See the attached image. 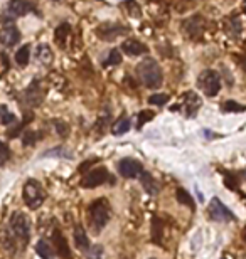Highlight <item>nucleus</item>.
<instances>
[{"label": "nucleus", "instance_id": "nucleus-13", "mask_svg": "<svg viewBox=\"0 0 246 259\" xmlns=\"http://www.w3.org/2000/svg\"><path fill=\"white\" fill-rule=\"evenodd\" d=\"M122 49L125 54L132 56V58H137V56H143L149 49H147V45L143 43H140L137 39H127L125 43L122 44Z\"/></svg>", "mask_w": 246, "mask_h": 259}, {"label": "nucleus", "instance_id": "nucleus-26", "mask_svg": "<svg viewBox=\"0 0 246 259\" xmlns=\"http://www.w3.org/2000/svg\"><path fill=\"white\" fill-rule=\"evenodd\" d=\"M16 121V115L5 105L0 106V125H12Z\"/></svg>", "mask_w": 246, "mask_h": 259}, {"label": "nucleus", "instance_id": "nucleus-39", "mask_svg": "<svg viewBox=\"0 0 246 259\" xmlns=\"http://www.w3.org/2000/svg\"><path fill=\"white\" fill-rule=\"evenodd\" d=\"M243 237H245V241H246V231L243 232Z\"/></svg>", "mask_w": 246, "mask_h": 259}, {"label": "nucleus", "instance_id": "nucleus-32", "mask_svg": "<svg viewBox=\"0 0 246 259\" xmlns=\"http://www.w3.org/2000/svg\"><path fill=\"white\" fill-rule=\"evenodd\" d=\"M125 9H127L128 15H132V17H140L142 15V10H140V5L135 0H127V2L123 3Z\"/></svg>", "mask_w": 246, "mask_h": 259}, {"label": "nucleus", "instance_id": "nucleus-2", "mask_svg": "<svg viewBox=\"0 0 246 259\" xmlns=\"http://www.w3.org/2000/svg\"><path fill=\"white\" fill-rule=\"evenodd\" d=\"M110 211H112V207H110V202L107 199H98L89 205L88 219L94 234H98L107 227L110 220Z\"/></svg>", "mask_w": 246, "mask_h": 259}, {"label": "nucleus", "instance_id": "nucleus-40", "mask_svg": "<svg viewBox=\"0 0 246 259\" xmlns=\"http://www.w3.org/2000/svg\"><path fill=\"white\" fill-rule=\"evenodd\" d=\"M150 2H160V0H150Z\"/></svg>", "mask_w": 246, "mask_h": 259}, {"label": "nucleus", "instance_id": "nucleus-10", "mask_svg": "<svg viewBox=\"0 0 246 259\" xmlns=\"http://www.w3.org/2000/svg\"><path fill=\"white\" fill-rule=\"evenodd\" d=\"M52 242H54V251L59 258L61 259H73L69 244H67V239L64 237V234L59 229L52 231Z\"/></svg>", "mask_w": 246, "mask_h": 259}, {"label": "nucleus", "instance_id": "nucleus-33", "mask_svg": "<svg viewBox=\"0 0 246 259\" xmlns=\"http://www.w3.org/2000/svg\"><path fill=\"white\" fill-rule=\"evenodd\" d=\"M224 184H226V187H228L229 190H236L238 184H240V180H238V175L236 173H224Z\"/></svg>", "mask_w": 246, "mask_h": 259}, {"label": "nucleus", "instance_id": "nucleus-17", "mask_svg": "<svg viewBox=\"0 0 246 259\" xmlns=\"http://www.w3.org/2000/svg\"><path fill=\"white\" fill-rule=\"evenodd\" d=\"M24 96H25V103H27V105H31V106L39 105L41 100H43V91L39 89V83L34 81L32 85L25 89Z\"/></svg>", "mask_w": 246, "mask_h": 259}, {"label": "nucleus", "instance_id": "nucleus-16", "mask_svg": "<svg viewBox=\"0 0 246 259\" xmlns=\"http://www.w3.org/2000/svg\"><path fill=\"white\" fill-rule=\"evenodd\" d=\"M150 237H152L154 244H162V237H164V220L160 217H152V227H150Z\"/></svg>", "mask_w": 246, "mask_h": 259}, {"label": "nucleus", "instance_id": "nucleus-37", "mask_svg": "<svg viewBox=\"0 0 246 259\" xmlns=\"http://www.w3.org/2000/svg\"><path fill=\"white\" fill-rule=\"evenodd\" d=\"M98 162H100L98 158H89V160H86V162H83L81 165H79V172H81V173L89 172V170L93 169V165H96Z\"/></svg>", "mask_w": 246, "mask_h": 259}, {"label": "nucleus", "instance_id": "nucleus-20", "mask_svg": "<svg viewBox=\"0 0 246 259\" xmlns=\"http://www.w3.org/2000/svg\"><path fill=\"white\" fill-rule=\"evenodd\" d=\"M69 32H71V25L67 24V22H63V24L58 25L56 30H54V41L59 45H64L66 39L69 37Z\"/></svg>", "mask_w": 246, "mask_h": 259}, {"label": "nucleus", "instance_id": "nucleus-30", "mask_svg": "<svg viewBox=\"0 0 246 259\" xmlns=\"http://www.w3.org/2000/svg\"><path fill=\"white\" fill-rule=\"evenodd\" d=\"M223 111H226V113H241V111H246V106L231 100V101H226L224 105H223Z\"/></svg>", "mask_w": 246, "mask_h": 259}, {"label": "nucleus", "instance_id": "nucleus-12", "mask_svg": "<svg viewBox=\"0 0 246 259\" xmlns=\"http://www.w3.org/2000/svg\"><path fill=\"white\" fill-rule=\"evenodd\" d=\"M199 106H201V100H199L198 94H196V93H185L184 94L182 108H184V115L185 116L194 118V115L198 113V109H199ZM182 108H179V109H182Z\"/></svg>", "mask_w": 246, "mask_h": 259}, {"label": "nucleus", "instance_id": "nucleus-5", "mask_svg": "<svg viewBox=\"0 0 246 259\" xmlns=\"http://www.w3.org/2000/svg\"><path fill=\"white\" fill-rule=\"evenodd\" d=\"M198 85L201 89L204 91L206 96L213 98L219 93V89H221V76L213 69H206L199 74Z\"/></svg>", "mask_w": 246, "mask_h": 259}, {"label": "nucleus", "instance_id": "nucleus-8", "mask_svg": "<svg viewBox=\"0 0 246 259\" xmlns=\"http://www.w3.org/2000/svg\"><path fill=\"white\" fill-rule=\"evenodd\" d=\"M207 211H209L211 219L218 220V222H228V220L234 219L233 212H231L229 209L218 199V197H214V199L209 202V207H207Z\"/></svg>", "mask_w": 246, "mask_h": 259}, {"label": "nucleus", "instance_id": "nucleus-22", "mask_svg": "<svg viewBox=\"0 0 246 259\" xmlns=\"http://www.w3.org/2000/svg\"><path fill=\"white\" fill-rule=\"evenodd\" d=\"M36 251H37V254H39V256L43 258V259H51L52 256H54V253H56V251L52 249L51 246H49V242L44 241V239H41V241L36 244Z\"/></svg>", "mask_w": 246, "mask_h": 259}, {"label": "nucleus", "instance_id": "nucleus-29", "mask_svg": "<svg viewBox=\"0 0 246 259\" xmlns=\"http://www.w3.org/2000/svg\"><path fill=\"white\" fill-rule=\"evenodd\" d=\"M120 63H122V54H120L118 49H112L103 61L105 66H116V64H120Z\"/></svg>", "mask_w": 246, "mask_h": 259}, {"label": "nucleus", "instance_id": "nucleus-3", "mask_svg": "<svg viewBox=\"0 0 246 259\" xmlns=\"http://www.w3.org/2000/svg\"><path fill=\"white\" fill-rule=\"evenodd\" d=\"M137 74L140 81L143 83L147 87L155 89L162 85V71L158 67V64L154 59H145L137 66Z\"/></svg>", "mask_w": 246, "mask_h": 259}, {"label": "nucleus", "instance_id": "nucleus-15", "mask_svg": "<svg viewBox=\"0 0 246 259\" xmlns=\"http://www.w3.org/2000/svg\"><path fill=\"white\" fill-rule=\"evenodd\" d=\"M202 27H204V22H202V19H201V15H194L192 19L185 21V24H184L185 34H187L189 37H198V36H201V32H202Z\"/></svg>", "mask_w": 246, "mask_h": 259}, {"label": "nucleus", "instance_id": "nucleus-11", "mask_svg": "<svg viewBox=\"0 0 246 259\" xmlns=\"http://www.w3.org/2000/svg\"><path fill=\"white\" fill-rule=\"evenodd\" d=\"M19 41H21V32H19L16 25H7V27L0 30V43L7 45V47L16 45Z\"/></svg>", "mask_w": 246, "mask_h": 259}, {"label": "nucleus", "instance_id": "nucleus-9", "mask_svg": "<svg viewBox=\"0 0 246 259\" xmlns=\"http://www.w3.org/2000/svg\"><path fill=\"white\" fill-rule=\"evenodd\" d=\"M118 170L125 178H135L143 172V167L135 158H123L118 162Z\"/></svg>", "mask_w": 246, "mask_h": 259}, {"label": "nucleus", "instance_id": "nucleus-21", "mask_svg": "<svg viewBox=\"0 0 246 259\" xmlns=\"http://www.w3.org/2000/svg\"><path fill=\"white\" fill-rule=\"evenodd\" d=\"M176 199H177V202H179V204H182V205H185V207H189L191 211H194V209H196L194 199H192L191 194H189L185 189H177L176 190Z\"/></svg>", "mask_w": 246, "mask_h": 259}, {"label": "nucleus", "instance_id": "nucleus-28", "mask_svg": "<svg viewBox=\"0 0 246 259\" xmlns=\"http://www.w3.org/2000/svg\"><path fill=\"white\" fill-rule=\"evenodd\" d=\"M226 30H228L229 37H233V39H236L238 36H240L241 32V22L238 21L236 17L228 21V24H226Z\"/></svg>", "mask_w": 246, "mask_h": 259}, {"label": "nucleus", "instance_id": "nucleus-14", "mask_svg": "<svg viewBox=\"0 0 246 259\" xmlns=\"http://www.w3.org/2000/svg\"><path fill=\"white\" fill-rule=\"evenodd\" d=\"M34 10V5L29 0H12L9 3V12L14 17H19V15H25Z\"/></svg>", "mask_w": 246, "mask_h": 259}, {"label": "nucleus", "instance_id": "nucleus-24", "mask_svg": "<svg viewBox=\"0 0 246 259\" xmlns=\"http://www.w3.org/2000/svg\"><path fill=\"white\" fill-rule=\"evenodd\" d=\"M37 61H41V63H44V64H49L52 61V52L47 44H41L39 47H37Z\"/></svg>", "mask_w": 246, "mask_h": 259}, {"label": "nucleus", "instance_id": "nucleus-35", "mask_svg": "<svg viewBox=\"0 0 246 259\" xmlns=\"http://www.w3.org/2000/svg\"><path fill=\"white\" fill-rule=\"evenodd\" d=\"M103 258V246L96 244L86 253V259H101Z\"/></svg>", "mask_w": 246, "mask_h": 259}, {"label": "nucleus", "instance_id": "nucleus-27", "mask_svg": "<svg viewBox=\"0 0 246 259\" xmlns=\"http://www.w3.org/2000/svg\"><path fill=\"white\" fill-rule=\"evenodd\" d=\"M43 136V133H39V131H34V130H27V131L24 133V136H22V145L24 147H29V145H36L37 140Z\"/></svg>", "mask_w": 246, "mask_h": 259}, {"label": "nucleus", "instance_id": "nucleus-19", "mask_svg": "<svg viewBox=\"0 0 246 259\" xmlns=\"http://www.w3.org/2000/svg\"><path fill=\"white\" fill-rule=\"evenodd\" d=\"M140 180H142V185H143V189L147 190V194H150V195H157L160 187H158V184L155 182V178L152 177V175L147 173V172H142L140 173Z\"/></svg>", "mask_w": 246, "mask_h": 259}, {"label": "nucleus", "instance_id": "nucleus-38", "mask_svg": "<svg viewBox=\"0 0 246 259\" xmlns=\"http://www.w3.org/2000/svg\"><path fill=\"white\" fill-rule=\"evenodd\" d=\"M54 125L59 128V130H58L59 135H61V136H66V135H67V127H66V125L61 123V121H54Z\"/></svg>", "mask_w": 246, "mask_h": 259}, {"label": "nucleus", "instance_id": "nucleus-4", "mask_svg": "<svg viewBox=\"0 0 246 259\" xmlns=\"http://www.w3.org/2000/svg\"><path fill=\"white\" fill-rule=\"evenodd\" d=\"M22 197H24V202L31 211H36L43 205V202L46 200V192L43 190V187L39 185V182L34 180V178H29L24 185V190H22Z\"/></svg>", "mask_w": 246, "mask_h": 259}, {"label": "nucleus", "instance_id": "nucleus-23", "mask_svg": "<svg viewBox=\"0 0 246 259\" xmlns=\"http://www.w3.org/2000/svg\"><path fill=\"white\" fill-rule=\"evenodd\" d=\"M29 58H31V47H29V45H22V47L16 52V63L22 67L29 64Z\"/></svg>", "mask_w": 246, "mask_h": 259}, {"label": "nucleus", "instance_id": "nucleus-36", "mask_svg": "<svg viewBox=\"0 0 246 259\" xmlns=\"http://www.w3.org/2000/svg\"><path fill=\"white\" fill-rule=\"evenodd\" d=\"M9 158H10V148H9V145L3 143V142H0V165H2V163H5Z\"/></svg>", "mask_w": 246, "mask_h": 259}, {"label": "nucleus", "instance_id": "nucleus-41", "mask_svg": "<svg viewBox=\"0 0 246 259\" xmlns=\"http://www.w3.org/2000/svg\"><path fill=\"white\" fill-rule=\"evenodd\" d=\"M245 12H246V9H245Z\"/></svg>", "mask_w": 246, "mask_h": 259}, {"label": "nucleus", "instance_id": "nucleus-25", "mask_svg": "<svg viewBox=\"0 0 246 259\" xmlns=\"http://www.w3.org/2000/svg\"><path fill=\"white\" fill-rule=\"evenodd\" d=\"M128 130H130V120H128V118H120V120L113 125L112 133L113 135H123V133L128 131Z\"/></svg>", "mask_w": 246, "mask_h": 259}, {"label": "nucleus", "instance_id": "nucleus-6", "mask_svg": "<svg viewBox=\"0 0 246 259\" xmlns=\"http://www.w3.org/2000/svg\"><path fill=\"white\" fill-rule=\"evenodd\" d=\"M108 180L113 182V178L110 177V172L105 167H93L89 172L85 173V177L81 178L79 185H81L83 189H96V187H100V185L107 184Z\"/></svg>", "mask_w": 246, "mask_h": 259}, {"label": "nucleus", "instance_id": "nucleus-1", "mask_svg": "<svg viewBox=\"0 0 246 259\" xmlns=\"http://www.w3.org/2000/svg\"><path fill=\"white\" fill-rule=\"evenodd\" d=\"M29 239H31V220H29V217L22 212L12 214L9 220V229L3 237V246L10 253H14L17 249V242L24 246L29 242Z\"/></svg>", "mask_w": 246, "mask_h": 259}, {"label": "nucleus", "instance_id": "nucleus-18", "mask_svg": "<svg viewBox=\"0 0 246 259\" xmlns=\"http://www.w3.org/2000/svg\"><path fill=\"white\" fill-rule=\"evenodd\" d=\"M74 244H76L78 249H81V251L89 249V239H88V236H86V231L83 229V226H79V224L74 227Z\"/></svg>", "mask_w": 246, "mask_h": 259}, {"label": "nucleus", "instance_id": "nucleus-7", "mask_svg": "<svg viewBox=\"0 0 246 259\" xmlns=\"http://www.w3.org/2000/svg\"><path fill=\"white\" fill-rule=\"evenodd\" d=\"M128 32V27H125V25L118 24V22H103V24H100L94 30V34L98 36V39L101 41H115L118 36H123V34Z\"/></svg>", "mask_w": 246, "mask_h": 259}, {"label": "nucleus", "instance_id": "nucleus-31", "mask_svg": "<svg viewBox=\"0 0 246 259\" xmlns=\"http://www.w3.org/2000/svg\"><path fill=\"white\" fill-rule=\"evenodd\" d=\"M154 116H155V113L150 111V109H143V111H140L138 116H137V130L142 128L143 125L147 123V121L154 120Z\"/></svg>", "mask_w": 246, "mask_h": 259}, {"label": "nucleus", "instance_id": "nucleus-34", "mask_svg": "<svg viewBox=\"0 0 246 259\" xmlns=\"http://www.w3.org/2000/svg\"><path fill=\"white\" fill-rule=\"evenodd\" d=\"M167 101H169V94H164V93L152 94V96L149 98L150 105H155V106H162V105H165Z\"/></svg>", "mask_w": 246, "mask_h": 259}]
</instances>
